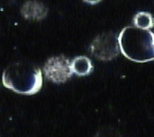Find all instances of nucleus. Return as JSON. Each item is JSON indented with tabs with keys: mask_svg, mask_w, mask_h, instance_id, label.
Masks as SVG:
<instances>
[{
	"mask_svg": "<svg viewBox=\"0 0 154 137\" xmlns=\"http://www.w3.org/2000/svg\"><path fill=\"white\" fill-rule=\"evenodd\" d=\"M3 85L15 93L33 95L41 89L43 77L40 69L29 62H17L9 65L2 75Z\"/></svg>",
	"mask_w": 154,
	"mask_h": 137,
	"instance_id": "nucleus-1",
	"label": "nucleus"
},
{
	"mask_svg": "<svg viewBox=\"0 0 154 137\" xmlns=\"http://www.w3.org/2000/svg\"><path fill=\"white\" fill-rule=\"evenodd\" d=\"M117 39L120 51L128 59L136 63L154 60V34L152 31L126 27Z\"/></svg>",
	"mask_w": 154,
	"mask_h": 137,
	"instance_id": "nucleus-2",
	"label": "nucleus"
},
{
	"mask_svg": "<svg viewBox=\"0 0 154 137\" xmlns=\"http://www.w3.org/2000/svg\"><path fill=\"white\" fill-rule=\"evenodd\" d=\"M90 52L99 60H112L120 52L116 35L111 32L98 35L90 45Z\"/></svg>",
	"mask_w": 154,
	"mask_h": 137,
	"instance_id": "nucleus-3",
	"label": "nucleus"
},
{
	"mask_svg": "<svg viewBox=\"0 0 154 137\" xmlns=\"http://www.w3.org/2000/svg\"><path fill=\"white\" fill-rule=\"evenodd\" d=\"M43 72L45 78L51 82L57 84L64 83L73 75L71 62L63 55L51 57L45 63Z\"/></svg>",
	"mask_w": 154,
	"mask_h": 137,
	"instance_id": "nucleus-4",
	"label": "nucleus"
},
{
	"mask_svg": "<svg viewBox=\"0 0 154 137\" xmlns=\"http://www.w3.org/2000/svg\"><path fill=\"white\" fill-rule=\"evenodd\" d=\"M22 17L28 20H42L48 14V9L37 0H28L21 9Z\"/></svg>",
	"mask_w": 154,
	"mask_h": 137,
	"instance_id": "nucleus-5",
	"label": "nucleus"
},
{
	"mask_svg": "<svg viewBox=\"0 0 154 137\" xmlns=\"http://www.w3.org/2000/svg\"><path fill=\"white\" fill-rule=\"evenodd\" d=\"M71 70L78 76H86L93 71L94 66L89 58L78 56L71 62Z\"/></svg>",
	"mask_w": 154,
	"mask_h": 137,
	"instance_id": "nucleus-6",
	"label": "nucleus"
},
{
	"mask_svg": "<svg viewBox=\"0 0 154 137\" xmlns=\"http://www.w3.org/2000/svg\"><path fill=\"white\" fill-rule=\"evenodd\" d=\"M134 25L138 28L149 30L154 27V18L148 12H139L134 17Z\"/></svg>",
	"mask_w": 154,
	"mask_h": 137,
	"instance_id": "nucleus-7",
	"label": "nucleus"
},
{
	"mask_svg": "<svg viewBox=\"0 0 154 137\" xmlns=\"http://www.w3.org/2000/svg\"><path fill=\"white\" fill-rule=\"evenodd\" d=\"M100 1H101V0H84V2L88 3L89 5H93L99 4Z\"/></svg>",
	"mask_w": 154,
	"mask_h": 137,
	"instance_id": "nucleus-8",
	"label": "nucleus"
}]
</instances>
